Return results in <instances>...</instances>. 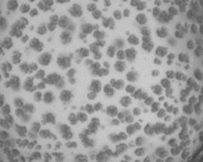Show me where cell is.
Here are the masks:
<instances>
[{
  "mask_svg": "<svg viewBox=\"0 0 203 162\" xmlns=\"http://www.w3.org/2000/svg\"><path fill=\"white\" fill-rule=\"evenodd\" d=\"M45 75V70H38L36 71V74H35V77L37 79H43Z\"/></svg>",
  "mask_w": 203,
  "mask_h": 162,
  "instance_id": "obj_11",
  "label": "cell"
},
{
  "mask_svg": "<svg viewBox=\"0 0 203 162\" xmlns=\"http://www.w3.org/2000/svg\"><path fill=\"white\" fill-rule=\"evenodd\" d=\"M42 97H43V94L40 91L35 92V94H34V99L37 101V102H39V101L42 100V98H43Z\"/></svg>",
  "mask_w": 203,
  "mask_h": 162,
  "instance_id": "obj_13",
  "label": "cell"
},
{
  "mask_svg": "<svg viewBox=\"0 0 203 162\" xmlns=\"http://www.w3.org/2000/svg\"><path fill=\"white\" fill-rule=\"evenodd\" d=\"M76 69H70V70H68V71L66 72V76L68 77V78H72V77H74L75 75H76Z\"/></svg>",
  "mask_w": 203,
  "mask_h": 162,
  "instance_id": "obj_14",
  "label": "cell"
},
{
  "mask_svg": "<svg viewBox=\"0 0 203 162\" xmlns=\"http://www.w3.org/2000/svg\"><path fill=\"white\" fill-rule=\"evenodd\" d=\"M36 86H37V89H39V90H44V89H45V83L44 82V81H41V82H39Z\"/></svg>",
  "mask_w": 203,
  "mask_h": 162,
  "instance_id": "obj_17",
  "label": "cell"
},
{
  "mask_svg": "<svg viewBox=\"0 0 203 162\" xmlns=\"http://www.w3.org/2000/svg\"><path fill=\"white\" fill-rule=\"evenodd\" d=\"M74 94H73V92L71 90H68V89H64L60 92V94H59V98L62 102L64 103H67V102H70L73 98Z\"/></svg>",
  "mask_w": 203,
  "mask_h": 162,
  "instance_id": "obj_3",
  "label": "cell"
},
{
  "mask_svg": "<svg viewBox=\"0 0 203 162\" xmlns=\"http://www.w3.org/2000/svg\"><path fill=\"white\" fill-rule=\"evenodd\" d=\"M126 78L129 82H137L139 79V73L136 71H129L126 75Z\"/></svg>",
  "mask_w": 203,
  "mask_h": 162,
  "instance_id": "obj_6",
  "label": "cell"
},
{
  "mask_svg": "<svg viewBox=\"0 0 203 162\" xmlns=\"http://www.w3.org/2000/svg\"><path fill=\"white\" fill-rule=\"evenodd\" d=\"M103 93H104V94H106V96L108 97V98L113 97V96H114V93H115L114 88L111 86L110 84H106V85L103 86Z\"/></svg>",
  "mask_w": 203,
  "mask_h": 162,
  "instance_id": "obj_8",
  "label": "cell"
},
{
  "mask_svg": "<svg viewBox=\"0 0 203 162\" xmlns=\"http://www.w3.org/2000/svg\"><path fill=\"white\" fill-rule=\"evenodd\" d=\"M127 68V64L125 61H122V60H117L116 62L114 63V69L116 71L118 72H123L124 71L126 70Z\"/></svg>",
  "mask_w": 203,
  "mask_h": 162,
  "instance_id": "obj_5",
  "label": "cell"
},
{
  "mask_svg": "<svg viewBox=\"0 0 203 162\" xmlns=\"http://www.w3.org/2000/svg\"><path fill=\"white\" fill-rule=\"evenodd\" d=\"M43 100H44V102H45V104H49V103H51L52 101L54 100V96H53V94H52L51 92H49V91L45 92V93L43 94Z\"/></svg>",
  "mask_w": 203,
  "mask_h": 162,
  "instance_id": "obj_9",
  "label": "cell"
},
{
  "mask_svg": "<svg viewBox=\"0 0 203 162\" xmlns=\"http://www.w3.org/2000/svg\"><path fill=\"white\" fill-rule=\"evenodd\" d=\"M120 104L124 107V108H128L131 104L133 103L132 101V98H131V97H128V96H123L121 97L120 100H119Z\"/></svg>",
  "mask_w": 203,
  "mask_h": 162,
  "instance_id": "obj_10",
  "label": "cell"
},
{
  "mask_svg": "<svg viewBox=\"0 0 203 162\" xmlns=\"http://www.w3.org/2000/svg\"><path fill=\"white\" fill-rule=\"evenodd\" d=\"M56 63H57V66H59L60 69L67 70L72 66V60L67 55L60 54V55L58 56L57 59H56Z\"/></svg>",
  "mask_w": 203,
  "mask_h": 162,
  "instance_id": "obj_1",
  "label": "cell"
},
{
  "mask_svg": "<svg viewBox=\"0 0 203 162\" xmlns=\"http://www.w3.org/2000/svg\"><path fill=\"white\" fill-rule=\"evenodd\" d=\"M135 87L134 86V85H132V84H129V85H127L126 86V92L127 93H129V94H133L135 92Z\"/></svg>",
  "mask_w": 203,
  "mask_h": 162,
  "instance_id": "obj_12",
  "label": "cell"
},
{
  "mask_svg": "<svg viewBox=\"0 0 203 162\" xmlns=\"http://www.w3.org/2000/svg\"><path fill=\"white\" fill-rule=\"evenodd\" d=\"M89 90L90 92H93V93H100L101 90H102V82L100 80L98 79H94L91 81V83L89 85Z\"/></svg>",
  "mask_w": 203,
  "mask_h": 162,
  "instance_id": "obj_4",
  "label": "cell"
},
{
  "mask_svg": "<svg viewBox=\"0 0 203 162\" xmlns=\"http://www.w3.org/2000/svg\"><path fill=\"white\" fill-rule=\"evenodd\" d=\"M87 98H88L89 100H94V99H96V98H97V94H96V93H93V92H89V93L87 94Z\"/></svg>",
  "mask_w": 203,
  "mask_h": 162,
  "instance_id": "obj_16",
  "label": "cell"
},
{
  "mask_svg": "<svg viewBox=\"0 0 203 162\" xmlns=\"http://www.w3.org/2000/svg\"><path fill=\"white\" fill-rule=\"evenodd\" d=\"M55 86H56L57 89H63V88L65 87V81H64V79L61 78L59 81H58V83Z\"/></svg>",
  "mask_w": 203,
  "mask_h": 162,
  "instance_id": "obj_15",
  "label": "cell"
},
{
  "mask_svg": "<svg viewBox=\"0 0 203 162\" xmlns=\"http://www.w3.org/2000/svg\"><path fill=\"white\" fill-rule=\"evenodd\" d=\"M33 80H34V78H32V77H29V78L26 79L22 84V89H24L25 91L30 92L32 90V88H33V86H34Z\"/></svg>",
  "mask_w": 203,
  "mask_h": 162,
  "instance_id": "obj_7",
  "label": "cell"
},
{
  "mask_svg": "<svg viewBox=\"0 0 203 162\" xmlns=\"http://www.w3.org/2000/svg\"><path fill=\"white\" fill-rule=\"evenodd\" d=\"M61 78L62 77L60 74L52 72V73H49L45 78H43V81L45 84H49V85H56L58 83V81H59Z\"/></svg>",
  "mask_w": 203,
  "mask_h": 162,
  "instance_id": "obj_2",
  "label": "cell"
},
{
  "mask_svg": "<svg viewBox=\"0 0 203 162\" xmlns=\"http://www.w3.org/2000/svg\"><path fill=\"white\" fill-rule=\"evenodd\" d=\"M69 83L72 84V85H74V84L76 83V78H74V77L69 78Z\"/></svg>",
  "mask_w": 203,
  "mask_h": 162,
  "instance_id": "obj_18",
  "label": "cell"
}]
</instances>
